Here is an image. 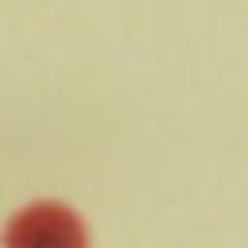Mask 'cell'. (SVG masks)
I'll use <instances>...</instances> for the list:
<instances>
[{
    "instance_id": "cell-1",
    "label": "cell",
    "mask_w": 248,
    "mask_h": 248,
    "mask_svg": "<svg viewBox=\"0 0 248 248\" xmlns=\"http://www.w3.org/2000/svg\"><path fill=\"white\" fill-rule=\"evenodd\" d=\"M4 248H85V229L66 205L35 202L12 217Z\"/></svg>"
}]
</instances>
